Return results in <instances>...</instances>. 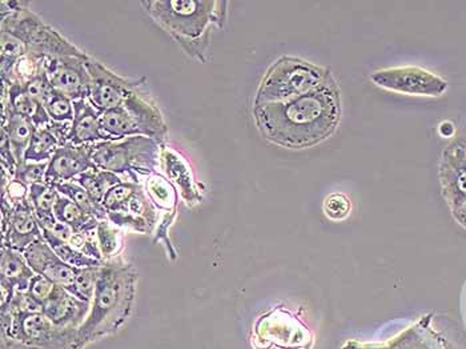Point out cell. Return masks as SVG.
Masks as SVG:
<instances>
[{
	"label": "cell",
	"instance_id": "obj_1",
	"mask_svg": "<svg viewBox=\"0 0 466 349\" xmlns=\"http://www.w3.org/2000/svg\"><path fill=\"white\" fill-rule=\"evenodd\" d=\"M253 118L260 134L273 144L309 148L337 130L342 119L340 92L332 78L318 90L288 102L255 105Z\"/></svg>",
	"mask_w": 466,
	"mask_h": 349
},
{
	"label": "cell",
	"instance_id": "obj_2",
	"mask_svg": "<svg viewBox=\"0 0 466 349\" xmlns=\"http://www.w3.org/2000/svg\"><path fill=\"white\" fill-rule=\"evenodd\" d=\"M137 270L120 256L104 261L91 309L78 328V349L115 335L132 312L136 294Z\"/></svg>",
	"mask_w": 466,
	"mask_h": 349
},
{
	"label": "cell",
	"instance_id": "obj_3",
	"mask_svg": "<svg viewBox=\"0 0 466 349\" xmlns=\"http://www.w3.org/2000/svg\"><path fill=\"white\" fill-rule=\"evenodd\" d=\"M141 6L188 55L204 62L211 25L223 27L227 1L144 0Z\"/></svg>",
	"mask_w": 466,
	"mask_h": 349
},
{
	"label": "cell",
	"instance_id": "obj_4",
	"mask_svg": "<svg viewBox=\"0 0 466 349\" xmlns=\"http://www.w3.org/2000/svg\"><path fill=\"white\" fill-rule=\"evenodd\" d=\"M0 30L15 35L23 42L27 51L45 59L90 57L72 45L52 27L47 25L36 13L27 7L25 1L0 3Z\"/></svg>",
	"mask_w": 466,
	"mask_h": 349
},
{
	"label": "cell",
	"instance_id": "obj_5",
	"mask_svg": "<svg viewBox=\"0 0 466 349\" xmlns=\"http://www.w3.org/2000/svg\"><path fill=\"white\" fill-rule=\"evenodd\" d=\"M161 148L152 137L129 136L123 140L91 144V158L96 168L141 184V178L147 179L159 168Z\"/></svg>",
	"mask_w": 466,
	"mask_h": 349
},
{
	"label": "cell",
	"instance_id": "obj_6",
	"mask_svg": "<svg viewBox=\"0 0 466 349\" xmlns=\"http://www.w3.org/2000/svg\"><path fill=\"white\" fill-rule=\"evenodd\" d=\"M3 344L13 349H78V328L55 326L43 312H1Z\"/></svg>",
	"mask_w": 466,
	"mask_h": 349
},
{
	"label": "cell",
	"instance_id": "obj_7",
	"mask_svg": "<svg viewBox=\"0 0 466 349\" xmlns=\"http://www.w3.org/2000/svg\"><path fill=\"white\" fill-rule=\"evenodd\" d=\"M330 79L332 74L325 68L300 57H281L264 75L255 105L288 102L318 90Z\"/></svg>",
	"mask_w": 466,
	"mask_h": 349
},
{
	"label": "cell",
	"instance_id": "obj_8",
	"mask_svg": "<svg viewBox=\"0 0 466 349\" xmlns=\"http://www.w3.org/2000/svg\"><path fill=\"white\" fill-rule=\"evenodd\" d=\"M86 67L91 79L87 101L100 113L120 107L131 93L147 83L146 78L125 79L92 57L86 62Z\"/></svg>",
	"mask_w": 466,
	"mask_h": 349
},
{
	"label": "cell",
	"instance_id": "obj_9",
	"mask_svg": "<svg viewBox=\"0 0 466 349\" xmlns=\"http://www.w3.org/2000/svg\"><path fill=\"white\" fill-rule=\"evenodd\" d=\"M377 87L405 95L437 96L446 88L445 81L417 67L387 68L372 74Z\"/></svg>",
	"mask_w": 466,
	"mask_h": 349
},
{
	"label": "cell",
	"instance_id": "obj_10",
	"mask_svg": "<svg viewBox=\"0 0 466 349\" xmlns=\"http://www.w3.org/2000/svg\"><path fill=\"white\" fill-rule=\"evenodd\" d=\"M87 60L74 57L49 59L47 62L46 74L51 87L72 102L87 99L91 83L86 67Z\"/></svg>",
	"mask_w": 466,
	"mask_h": 349
},
{
	"label": "cell",
	"instance_id": "obj_11",
	"mask_svg": "<svg viewBox=\"0 0 466 349\" xmlns=\"http://www.w3.org/2000/svg\"><path fill=\"white\" fill-rule=\"evenodd\" d=\"M23 255L28 265L36 275L45 276L48 280L63 287L64 290H67L69 293L75 296L76 273L79 268L71 267L69 264L60 259L55 253V251L49 247L45 237L34 241L24 251Z\"/></svg>",
	"mask_w": 466,
	"mask_h": 349
},
{
	"label": "cell",
	"instance_id": "obj_12",
	"mask_svg": "<svg viewBox=\"0 0 466 349\" xmlns=\"http://www.w3.org/2000/svg\"><path fill=\"white\" fill-rule=\"evenodd\" d=\"M96 168L91 158V146H74L67 143L59 147L48 161L46 184L57 187V184L76 181L80 175Z\"/></svg>",
	"mask_w": 466,
	"mask_h": 349
},
{
	"label": "cell",
	"instance_id": "obj_13",
	"mask_svg": "<svg viewBox=\"0 0 466 349\" xmlns=\"http://www.w3.org/2000/svg\"><path fill=\"white\" fill-rule=\"evenodd\" d=\"M42 237V226L35 214L30 199L13 205L8 226L1 231V247L23 253L34 241Z\"/></svg>",
	"mask_w": 466,
	"mask_h": 349
},
{
	"label": "cell",
	"instance_id": "obj_14",
	"mask_svg": "<svg viewBox=\"0 0 466 349\" xmlns=\"http://www.w3.org/2000/svg\"><path fill=\"white\" fill-rule=\"evenodd\" d=\"M35 273L23 253L10 248L1 247L0 259V287L1 312L8 309L16 292H25Z\"/></svg>",
	"mask_w": 466,
	"mask_h": 349
},
{
	"label": "cell",
	"instance_id": "obj_15",
	"mask_svg": "<svg viewBox=\"0 0 466 349\" xmlns=\"http://www.w3.org/2000/svg\"><path fill=\"white\" fill-rule=\"evenodd\" d=\"M161 160L164 171L170 181L180 192L182 200L188 207H194L203 202V185L194 179V172L188 161L170 147L161 148Z\"/></svg>",
	"mask_w": 466,
	"mask_h": 349
},
{
	"label": "cell",
	"instance_id": "obj_16",
	"mask_svg": "<svg viewBox=\"0 0 466 349\" xmlns=\"http://www.w3.org/2000/svg\"><path fill=\"white\" fill-rule=\"evenodd\" d=\"M91 304L81 302L63 287L57 285L42 307V312L57 327L79 328L90 314Z\"/></svg>",
	"mask_w": 466,
	"mask_h": 349
},
{
	"label": "cell",
	"instance_id": "obj_17",
	"mask_svg": "<svg viewBox=\"0 0 466 349\" xmlns=\"http://www.w3.org/2000/svg\"><path fill=\"white\" fill-rule=\"evenodd\" d=\"M123 105L135 118L141 136L152 137L161 146H165L168 125L155 103L151 102L146 95L137 90L125 99Z\"/></svg>",
	"mask_w": 466,
	"mask_h": 349
},
{
	"label": "cell",
	"instance_id": "obj_18",
	"mask_svg": "<svg viewBox=\"0 0 466 349\" xmlns=\"http://www.w3.org/2000/svg\"><path fill=\"white\" fill-rule=\"evenodd\" d=\"M74 120L71 123L67 143L74 146H91L102 142H111L102 131L100 115L87 99L74 102Z\"/></svg>",
	"mask_w": 466,
	"mask_h": 349
},
{
	"label": "cell",
	"instance_id": "obj_19",
	"mask_svg": "<svg viewBox=\"0 0 466 349\" xmlns=\"http://www.w3.org/2000/svg\"><path fill=\"white\" fill-rule=\"evenodd\" d=\"M71 123L52 122L43 128H35L31 143L24 154V161L46 163L57 152V148L67 144Z\"/></svg>",
	"mask_w": 466,
	"mask_h": 349
},
{
	"label": "cell",
	"instance_id": "obj_20",
	"mask_svg": "<svg viewBox=\"0 0 466 349\" xmlns=\"http://www.w3.org/2000/svg\"><path fill=\"white\" fill-rule=\"evenodd\" d=\"M4 108H10L13 113L31 119L35 128H43L52 123L46 107L35 102L23 86L19 84L7 86L1 83V110Z\"/></svg>",
	"mask_w": 466,
	"mask_h": 349
},
{
	"label": "cell",
	"instance_id": "obj_21",
	"mask_svg": "<svg viewBox=\"0 0 466 349\" xmlns=\"http://www.w3.org/2000/svg\"><path fill=\"white\" fill-rule=\"evenodd\" d=\"M1 132L8 137L12 152L18 163L23 161L24 154L35 132V125L31 119L13 113L10 108H4L1 110Z\"/></svg>",
	"mask_w": 466,
	"mask_h": 349
},
{
	"label": "cell",
	"instance_id": "obj_22",
	"mask_svg": "<svg viewBox=\"0 0 466 349\" xmlns=\"http://www.w3.org/2000/svg\"><path fill=\"white\" fill-rule=\"evenodd\" d=\"M143 187L147 193L148 199L159 212L165 214L177 211L179 191L168 178H165L159 172H155L144 181Z\"/></svg>",
	"mask_w": 466,
	"mask_h": 349
},
{
	"label": "cell",
	"instance_id": "obj_23",
	"mask_svg": "<svg viewBox=\"0 0 466 349\" xmlns=\"http://www.w3.org/2000/svg\"><path fill=\"white\" fill-rule=\"evenodd\" d=\"M57 192L55 187L46 183L30 185V202L34 207L35 214L43 229H52L57 223L54 214V207L57 203Z\"/></svg>",
	"mask_w": 466,
	"mask_h": 349
},
{
	"label": "cell",
	"instance_id": "obj_24",
	"mask_svg": "<svg viewBox=\"0 0 466 349\" xmlns=\"http://www.w3.org/2000/svg\"><path fill=\"white\" fill-rule=\"evenodd\" d=\"M102 131L111 142L123 140L129 136H139L140 130L135 118L127 111L124 105L116 107L100 115Z\"/></svg>",
	"mask_w": 466,
	"mask_h": 349
},
{
	"label": "cell",
	"instance_id": "obj_25",
	"mask_svg": "<svg viewBox=\"0 0 466 349\" xmlns=\"http://www.w3.org/2000/svg\"><path fill=\"white\" fill-rule=\"evenodd\" d=\"M49 59L36 57L34 54H25L24 57L18 59L11 67L6 71H1V83L12 86L19 84L25 86L33 81L35 78L46 72L47 62Z\"/></svg>",
	"mask_w": 466,
	"mask_h": 349
},
{
	"label": "cell",
	"instance_id": "obj_26",
	"mask_svg": "<svg viewBox=\"0 0 466 349\" xmlns=\"http://www.w3.org/2000/svg\"><path fill=\"white\" fill-rule=\"evenodd\" d=\"M54 214L59 223L71 227L75 231H91L96 229L99 224L98 219L92 217L91 214L83 211L78 204L60 193L54 207Z\"/></svg>",
	"mask_w": 466,
	"mask_h": 349
},
{
	"label": "cell",
	"instance_id": "obj_27",
	"mask_svg": "<svg viewBox=\"0 0 466 349\" xmlns=\"http://www.w3.org/2000/svg\"><path fill=\"white\" fill-rule=\"evenodd\" d=\"M74 181L81 185L96 203L102 204L103 199L108 190L125 181L112 172L103 169H92L80 175L79 178Z\"/></svg>",
	"mask_w": 466,
	"mask_h": 349
},
{
	"label": "cell",
	"instance_id": "obj_28",
	"mask_svg": "<svg viewBox=\"0 0 466 349\" xmlns=\"http://www.w3.org/2000/svg\"><path fill=\"white\" fill-rule=\"evenodd\" d=\"M96 239L102 252L103 260H112L119 256L124 244L123 228L116 227L108 220H102L96 227Z\"/></svg>",
	"mask_w": 466,
	"mask_h": 349
},
{
	"label": "cell",
	"instance_id": "obj_29",
	"mask_svg": "<svg viewBox=\"0 0 466 349\" xmlns=\"http://www.w3.org/2000/svg\"><path fill=\"white\" fill-rule=\"evenodd\" d=\"M42 231H43V237H45L47 243L49 244V247L55 251V253H57L60 259L63 260L64 263L69 264L71 267H75V268H88V267L102 265L103 263H104V261L92 259V258H88V256L80 253L76 249L71 247L67 241H64V240L55 236L51 231L43 229V228H42Z\"/></svg>",
	"mask_w": 466,
	"mask_h": 349
},
{
	"label": "cell",
	"instance_id": "obj_30",
	"mask_svg": "<svg viewBox=\"0 0 466 349\" xmlns=\"http://www.w3.org/2000/svg\"><path fill=\"white\" fill-rule=\"evenodd\" d=\"M55 188L60 195L69 198L74 203L78 204L83 211L91 214L92 217L98 219L99 222L107 220V211L104 210L102 204L96 203L76 181L62 183V184H57Z\"/></svg>",
	"mask_w": 466,
	"mask_h": 349
},
{
	"label": "cell",
	"instance_id": "obj_31",
	"mask_svg": "<svg viewBox=\"0 0 466 349\" xmlns=\"http://www.w3.org/2000/svg\"><path fill=\"white\" fill-rule=\"evenodd\" d=\"M143 184H137L131 181H122L119 184L110 188L103 199L102 205L107 214L122 212L124 210L128 200L134 196L135 192L139 191Z\"/></svg>",
	"mask_w": 466,
	"mask_h": 349
},
{
	"label": "cell",
	"instance_id": "obj_32",
	"mask_svg": "<svg viewBox=\"0 0 466 349\" xmlns=\"http://www.w3.org/2000/svg\"><path fill=\"white\" fill-rule=\"evenodd\" d=\"M28 54L27 47L15 35L7 31H0V57H1V71H6L12 64Z\"/></svg>",
	"mask_w": 466,
	"mask_h": 349
},
{
	"label": "cell",
	"instance_id": "obj_33",
	"mask_svg": "<svg viewBox=\"0 0 466 349\" xmlns=\"http://www.w3.org/2000/svg\"><path fill=\"white\" fill-rule=\"evenodd\" d=\"M102 265L88 267V268H79L78 270L76 284H75V296L81 302H86V303L91 304L95 287H96V282H98L99 273L102 270Z\"/></svg>",
	"mask_w": 466,
	"mask_h": 349
},
{
	"label": "cell",
	"instance_id": "obj_34",
	"mask_svg": "<svg viewBox=\"0 0 466 349\" xmlns=\"http://www.w3.org/2000/svg\"><path fill=\"white\" fill-rule=\"evenodd\" d=\"M47 113L52 122L57 123H72L74 120V102L67 96L54 91L52 96L46 103Z\"/></svg>",
	"mask_w": 466,
	"mask_h": 349
},
{
	"label": "cell",
	"instance_id": "obj_35",
	"mask_svg": "<svg viewBox=\"0 0 466 349\" xmlns=\"http://www.w3.org/2000/svg\"><path fill=\"white\" fill-rule=\"evenodd\" d=\"M322 210H324V214H327V217L330 220L342 222L351 214L352 204L345 193L334 192V193H330V196H327V199L322 204Z\"/></svg>",
	"mask_w": 466,
	"mask_h": 349
},
{
	"label": "cell",
	"instance_id": "obj_36",
	"mask_svg": "<svg viewBox=\"0 0 466 349\" xmlns=\"http://www.w3.org/2000/svg\"><path fill=\"white\" fill-rule=\"evenodd\" d=\"M47 168L48 161L46 163H31V161H19L15 171V179L23 181L25 184H40L46 183Z\"/></svg>",
	"mask_w": 466,
	"mask_h": 349
},
{
	"label": "cell",
	"instance_id": "obj_37",
	"mask_svg": "<svg viewBox=\"0 0 466 349\" xmlns=\"http://www.w3.org/2000/svg\"><path fill=\"white\" fill-rule=\"evenodd\" d=\"M176 216H177V211H172V212H165V214H161L159 223H158L156 229H155V234H153V240H152L153 244L160 243V241L164 243V246L167 248V253H168V256L171 260H176V258H177V252L173 247L171 239H170V234H168L173 222L176 220Z\"/></svg>",
	"mask_w": 466,
	"mask_h": 349
},
{
	"label": "cell",
	"instance_id": "obj_38",
	"mask_svg": "<svg viewBox=\"0 0 466 349\" xmlns=\"http://www.w3.org/2000/svg\"><path fill=\"white\" fill-rule=\"evenodd\" d=\"M23 87L25 92L34 99L35 102L39 103L42 105H46V103L49 101V98L52 96V93L55 91L51 87L46 72H43L42 75L35 78L33 81L27 83Z\"/></svg>",
	"mask_w": 466,
	"mask_h": 349
},
{
	"label": "cell",
	"instance_id": "obj_39",
	"mask_svg": "<svg viewBox=\"0 0 466 349\" xmlns=\"http://www.w3.org/2000/svg\"><path fill=\"white\" fill-rule=\"evenodd\" d=\"M1 196L11 204L12 207L23 203L30 198V185L13 178L6 185H1Z\"/></svg>",
	"mask_w": 466,
	"mask_h": 349
},
{
	"label": "cell",
	"instance_id": "obj_40",
	"mask_svg": "<svg viewBox=\"0 0 466 349\" xmlns=\"http://www.w3.org/2000/svg\"><path fill=\"white\" fill-rule=\"evenodd\" d=\"M460 184H461V188H464V190H466V173L461 178V181H460Z\"/></svg>",
	"mask_w": 466,
	"mask_h": 349
}]
</instances>
